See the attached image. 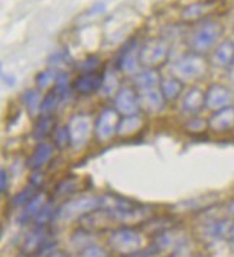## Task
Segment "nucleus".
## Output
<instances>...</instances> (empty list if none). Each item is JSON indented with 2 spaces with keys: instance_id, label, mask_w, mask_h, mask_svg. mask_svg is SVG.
I'll list each match as a JSON object with an SVG mask.
<instances>
[{
  "instance_id": "c756f323",
  "label": "nucleus",
  "mask_w": 234,
  "mask_h": 257,
  "mask_svg": "<svg viewBox=\"0 0 234 257\" xmlns=\"http://www.w3.org/2000/svg\"><path fill=\"white\" fill-rule=\"evenodd\" d=\"M36 189H38V188L34 187V185H29L28 188L22 189V191H21L19 194H16L12 198V201H11L12 207H22V205H26V204L38 194Z\"/></svg>"
},
{
  "instance_id": "f8f14e48",
  "label": "nucleus",
  "mask_w": 234,
  "mask_h": 257,
  "mask_svg": "<svg viewBox=\"0 0 234 257\" xmlns=\"http://www.w3.org/2000/svg\"><path fill=\"white\" fill-rule=\"evenodd\" d=\"M139 101H141V107H143L148 113H159L165 105V98L161 88H151V90H142L139 91Z\"/></svg>"
},
{
  "instance_id": "1a4fd4ad",
  "label": "nucleus",
  "mask_w": 234,
  "mask_h": 257,
  "mask_svg": "<svg viewBox=\"0 0 234 257\" xmlns=\"http://www.w3.org/2000/svg\"><path fill=\"white\" fill-rule=\"evenodd\" d=\"M114 105H116L117 113L123 116H133L138 114L141 108L139 95L135 93L129 87H123L116 93L114 97Z\"/></svg>"
},
{
  "instance_id": "4c0bfd02",
  "label": "nucleus",
  "mask_w": 234,
  "mask_h": 257,
  "mask_svg": "<svg viewBox=\"0 0 234 257\" xmlns=\"http://www.w3.org/2000/svg\"><path fill=\"white\" fill-rule=\"evenodd\" d=\"M228 214L234 217V199L230 202V204H228Z\"/></svg>"
},
{
  "instance_id": "7c9ffc66",
  "label": "nucleus",
  "mask_w": 234,
  "mask_h": 257,
  "mask_svg": "<svg viewBox=\"0 0 234 257\" xmlns=\"http://www.w3.org/2000/svg\"><path fill=\"white\" fill-rule=\"evenodd\" d=\"M77 184H78V181L75 179V178H67V179H62L61 182H59L58 185H57V195L59 197H67V195H70L72 194L75 189H77Z\"/></svg>"
},
{
  "instance_id": "cd10ccee",
  "label": "nucleus",
  "mask_w": 234,
  "mask_h": 257,
  "mask_svg": "<svg viewBox=\"0 0 234 257\" xmlns=\"http://www.w3.org/2000/svg\"><path fill=\"white\" fill-rule=\"evenodd\" d=\"M210 9L211 3H194V5H189L188 8L184 9L182 16H184V19L194 21V19H198L201 16H204Z\"/></svg>"
},
{
  "instance_id": "412c9836",
  "label": "nucleus",
  "mask_w": 234,
  "mask_h": 257,
  "mask_svg": "<svg viewBox=\"0 0 234 257\" xmlns=\"http://www.w3.org/2000/svg\"><path fill=\"white\" fill-rule=\"evenodd\" d=\"M159 75L153 68H146V70L139 71L135 75V85L138 87V90H151L159 87Z\"/></svg>"
},
{
  "instance_id": "72a5a7b5",
  "label": "nucleus",
  "mask_w": 234,
  "mask_h": 257,
  "mask_svg": "<svg viewBox=\"0 0 234 257\" xmlns=\"http://www.w3.org/2000/svg\"><path fill=\"white\" fill-rule=\"evenodd\" d=\"M78 257H108V253L100 245L90 244L82 248V251Z\"/></svg>"
},
{
  "instance_id": "2eb2a0df",
  "label": "nucleus",
  "mask_w": 234,
  "mask_h": 257,
  "mask_svg": "<svg viewBox=\"0 0 234 257\" xmlns=\"http://www.w3.org/2000/svg\"><path fill=\"white\" fill-rule=\"evenodd\" d=\"M101 84H103V75L95 72H85L74 81V90L80 94H91L100 90Z\"/></svg>"
},
{
  "instance_id": "39448f33",
  "label": "nucleus",
  "mask_w": 234,
  "mask_h": 257,
  "mask_svg": "<svg viewBox=\"0 0 234 257\" xmlns=\"http://www.w3.org/2000/svg\"><path fill=\"white\" fill-rule=\"evenodd\" d=\"M172 72L181 81H195L207 72V62L199 54H187L172 64Z\"/></svg>"
},
{
  "instance_id": "4be33fe9",
  "label": "nucleus",
  "mask_w": 234,
  "mask_h": 257,
  "mask_svg": "<svg viewBox=\"0 0 234 257\" xmlns=\"http://www.w3.org/2000/svg\"><path fill=\"white\" fill-rule=\"evenodd\" d=\"M161 93L164 95L165 101H174L182 93V81L176 77H168L159 84Z\"/></svg>"
},
{
  "instance_id": "aec40b11",
  "label": "nucleus",
  "mask_w": 234,
  "mask_h": 257,
  "mask_svg": "<svg viewBox=\"0 0 234 257\" xmlns=\"http://www.w3.org/2000/svg\"><path fill=\"white\" fill-rule=\"evenodd\" d=\"M139 62H141V57L135 55L133 45H128L125 48L120 59H119V68L123 70V72H126V74H138L139 72Z\"/></svg>"
},
{
  "instance_id": "ea45409f",
  "label": "nucleus",
  "mask_w": 234,
  "mask_h": 257,
  "mask_svg": "<svg viewBox=\"0 0 234 257\" xmlns=\"http://www.w3.org/2000/svg\"><path fill=\"white\" fill-rule=\"evenodd\" d=\"M231 77L234 78V67H233V71H231Z\"/></svg>"
},
{
  "instance_id": "5701e85b",
  "label": "nucleus",
  "mask_w": 234,
  "mask_h": 257,
  "mask_svg": "<svg viewBox=\"0 0 234 257\" xmlns=\"http://www.w3.org/2000/svg\"><path fill=\"white\" fill-rule=\"evenodd\" d=\"M143 126V118L139 114L133 116H125L119 121L117 135L119 136H132L136 132H139Z\"/></svg>"
},
{
  "instance_id": "9d476101",
  "label": "nucleus",
  "mask_w": 234,
  "mask_h": 257,
  "mask_svg": "<svg viewBox=\"0 0 234 257\" xmlns=\"http://www.w3.org/2000/svg\"><path fill=\"white\" fill-rule=\"evenodd\" d=\"M119 116H117V110L114 108H105L101 111V114L98 116L95 121V135L100 141H108L114 133H117L119 127Z\"/></svg>"
},
{
  "instance_id": "4468645a",
  "label": "nucleus",
  "mask_w": 234,
  "mask_h": 257,
  "mask_svg": "<svg viewBox=\"0 0 234 257\" xmlns=\"http://www.w3.org/2000/svg\"><path fill=\"white\" fill-rule=\"evenodd\" d=\"M212 62L220 68H231L234 67V42L222 41L212 52Z\"/></svg>"
},
{
  "instance_id": "c85d7f7f",
  "label": "nucleus",
  "mask_w": 234,
  "mask_h": 257,
  "mask_svg": "<svg viewBox=\"0 0 234 257\" xmlns=\"http://www.w3.org/2000/svg\"><path fill=\"white\" fill-rule=\"evenodd\" d=\"M57 217V210H55V204L54 201H48L45 204V207L41 210V212L36 215L35 224L36 227H45L48 222L51 221L52 218Z\"/></svg>"
},
{
  "instance_id": "a211bd4d",
  "label": "nucleus",
  "mask_w": 234,
  "mask_h": 257,
  "mask_svg": "<svg viewBox=\"0 0 234 257\" xmlns=\"http://www.w3.org/2000/svg\"><path fill=\"white\" fill-rule=\"evenodd\" d=\"M48 241L47 233H45V227H36L32 233L29 234L25 240L24 247H22V253L24 254H34L41 250V247Z\"/></svg>"
},
{
  "instance_id": "bb28decb",
  "label": "nucleus",
  "mask_w": 234,
  "mask_h": 257,
  "mask_svg": "<svg viewBox=\"0 0 234 257\" xmlns=\"http://www.w3.org/2000/svg\"><path fill=\"white\" fill-rule=\"evenodd\" d=\"M59 71L57 70H47V71H42V72H39L38 75H36V85H38V88L39 90H51V88H54V85H55V82L58 80L59 77Z\"/></svg>"
},
{
  "instance_id": "20e7f679",
  "label": "nucleus",
  "mask_w": 234,
  "mask_h": 257,
  "mask_svg": "<svg viewBox=\"0 0 234 257\" xmlns=\"http://www.w3.org/2000/svg\"><path fill=\"white\" fill-rule=\"evenodd\" d=\"M222 34L221 25L214 21H205L204 24L198 25L194 32L189 36V47L197 54H202L210 51L217 44Z\"/></svg>"
},
{
  "instance_id": "f257e3e1",
  "label": "nucleus",
  "mask_w": 234,
  "mask_h": 257,
  "mask_svg": "<svg viewBox=\"0 0 234 257\" xmlns=\"http://www.w3.org/2000/svg\"><path fill=\"white\" fill-rule=\"evenodd\" d=\"M101 210L107 214L108 218L119 222L141 221L148 214L146 207L135 201H130L123 197H116L111 194L101 197Z\"/></svg>"
},
{
  "instance_id": "ddd939ff",
  "label": "nucleus",
  "mask_w": 234,
  "mask_h": 257,
  "mask_svg": "<svg viewBox=\"0 0 234 257\" xmlns=\"http://www.w3.org/2000/svg\"><path fill=\"white\" fill-rule=\"evenodd\" d=\"M52 156H54V146L47 142H39L34 149V153L28 159V166L32 171H39L51 161Z\"/></svg>"
},
{
  "instance_id": "e433bc0d",
  "label": "nucleus",
  "mask_w": 234,
  "mask_h": 257,
  "mask_svg": "<svg viewBox=\"0 0 234 257\" xmlns=\"http://www.w3.org/2000/svg\"><path fill=\"white\" fill-rule=\"evenodd\" d=\"M42 179H44V174H39L38 171H35V174L31 176V185L39 188V185L42 184Z\"/></svg>"
},
{
  "instance_id": "423d86ee",
  "label": "nucleus",
  "mask_w": 234,
  "mask_h": 257,
  "mask_svg": "<svg viewBox=\"0 0 234 257\" xmlns=\"http://www.w3.org/2000/svg\"><path fill=\"white\" fill-rule=\"evenodd\" d=\"M91 118L87 114H77L70 120L68 130H70L71 145L74 148H82L91 135Z\"/></svg>"
},
{
  "instance_id": "c9c22d12",
  "label": "nucleus",
  "mask_w": 234,
  "mask_h": 257,
  "mask_svg": "<svg viewBox=\"0 0 234 257\" xmlns=\"http://www.w3.org/2000/svg\"><path fill=\"white\" fill-rule=\"evenodd\" d=\"M0 179H2L0 189H2V192H5L8 189V185H9V176H8V171L6 169H2L0 171Z\"/></svg>"
},
{
  "instance_id": "7ed1b4c3",
  "label": "nucleus",
  "mask_w": 234,
  "mask_h": 257,
  "mask_svg": "<svg viewBox=\"0 0 234 257\" xmlns=\"http://www.w3.org/2000/svg\"><path fill=\"white\" fill-rule=\"evenodd\" d=\"M108 244L113 251L122 256H133L143 248V237L139 231L123 227L111 231L108 237Z\"/></svg>"
},
{
  "instance_id": "6ab92c4d",
  "label": "nucleus",
  "mask_w": 234,
  "mask_h": 257,
  "mask_svg": "<svg viewBox=\"0 0 234 257\" xmlns=\"http://www.w3.org/2000/svg\"><path fill=\"white\" fill-rule=\"evenodd\" d=\"M233 224L227 221V220H214V221L208 222L204 228V237L208 238L211 241H217L224 238L227 234L230 235Z\"/></svg>"
},
{
  "instance_id": "473e14b6",
  "label": "nucleus",
  "mask_w": 234,
  "mask_h": 257,
  "mask_svg": "<svg viewBox=\"0 0 234 257\" xmlns=\"http://www.w3.org/2000/svg\"><path fill=\"white\" fill-rule=\"evenodd\" d=\"M55 145H57L58 148H65V146L71 145V136L68 126L59 127L58 130L55 132Z\"/></svg>"
},
{
  "instance_id": "2f4dec72",
  "label": "nucleus",
  "mask_w": 234,
  "mask_h": 257,
  "mask_svg": "<svg viewBox=\"0 0 234 257\" xmlns=\"http://www.w3.org/2000/svg\"><path fill=\"white\" fill-rule=\"evenodd\" d=\"M117 87V78L113 74H105L103 75V84H101V88L100 91L103 93V95L108 97V95H113L116 93Z\"/></svg>"
},
{
  "instance_id": "f03ea898",
  "label": "nucleus",
  "mask_w": 234,
  "mask_h": 257,
  "mask_svg": "<svg viewBox=\"0 0 234 257\" xmlns=\"http://www.w3.org/2000/svg\"><path fill=\"white\" fill-rule=\"evenodd\" d=\"M101 208V197L81 195L77 198L65 201L59 208H57V217L62 221H72L75 218H81L95 210Z\"/></svg>"
},
{
  "instance_id": "a878e982",
  "label": "nucleus",
  "mask_w": 234,
  "mask_h": 257,
  "mask_svg": "<svg viewBox=\"0 0 234 257\" xmlns=\"http://www.w3.org/2000/svg\"><path fill=\"white\" fill-rule=\"evenodd\" d=\"M59 101H61V95L54 88H51L49 93L44 95V100L41 104V116H52Z\"/></svg>"
},
{
  "instance_id": "0eeeda50",
  "label": "nucleus",
  "mask_w": 234,
  "mask_h": 257,
  "mask_svg": "<svg viewBox=\"0 0 234 257\" xmlns=\"http://www.w3.org/2000/svg\"><path fill=\"white\" fill-rule=\"evenodd\" d=\"M234 95L230 88L224 87L221 84H214L205 93V107L212 111L225 108L228 105H233Z\"/></svg>"
},
{
  "instance_id": "9b49d317",
  "label": "nucleus",
  "mask_w": 234,
  "mask_h": 257,
  "mask_svg": "<svg viewBox=\"0 0 234 257\" xmlns=\"http://www.w3.org/2000/svg\"><path fill=\"white\" fill-rule=\"evenodd\" d=\"M208 127L215 133H225L234 128V105L214 111L208 118Z\"/></svg>"
},
{
  "instance_id": "b1692460",
  "label": "nucleus",
  "mask_w": 234,
  "mask_h": 257,
  "mask_svg": "<svg viewBox=\"0 0 234 257\" xmlns=\"http://www.w3.org/2000/svg\"><path fill=\"white\" fill-rule=\"evenodd\" d=\"M22 103L29 111L31 116H38L41 114V104H42V94L39 90H28L22 94Z\"/></svg>"
},
{
  "instance_id": "dca6fc26",
  "label": "nucleus",
  "mask_w": 234,
  "mask_h": 257,
  "mask_svg": "<svg viewBox=\"0 0 234 257\" xmlns=\"http://www.w3.org/2000/svg\"><path fill=\"white\" fill-rule=\"evenodd\" d=\"M47 202V195L44 192H38L35 197L25 205V208L21 212V215H19V221L22 222V224H26L31 220H35L36 215L45 207Z\"/></svg>"
},
{
  "instance_id": "58836bf2",
  "label": "nucleus",
  "mask_w": 234,
  "mask_h": 257,
  "mask_svg": "<svg viewBox=\"0 0 234 257\" xmlns=\"http://www.w3.org/2000/svg\"><path fill=\"white\" fill-rule=\"evenodd\" d=\"M230 237H231V240L234 241V224L233 227H231V231H230Z\"/></svg>"
},
{
  "instance_id": "393cba45",
  "label": "nucleus",
  "mask_w": 234,
  "mask_h": 257,
  "mask_svg": "<svg viewBox=\"0 0 234 257\" xmlns=\"http://www.w3.org/2000/svg\"><path fill=\"white\" fill-rule=\"evenodd\" d=\"M52 127H54L52 116H41L36 120L35 126H34L32 138H34L38 143H39V142H44V139L52 132Z\"/></svg>"
},
{
  "instance_id": "f704fd0d",
  "label": "nucleus",
  "mask_w": 234,
  "mask_h": 257,
  "mask_svg": "<svg viewBox=\"0 0 234 257\" xmlns=\"http://www.w3.org/2000/svg\"><path fill=\"white\" fill-rule=\"evenodd\" d=\"M97 67H98V61L97 59L87 58L81 62L80 70H81L82 74H85V72H94V71L97 70Z\"/></svg>"
},
{
  "instance_id": "f3484780",
  "label": "nucleus",
  "mask_w": 234,
  "mask_h": 257,
  "mask_svg": "<svg viewBox=\"0 0 234 257\" xmlns=\"http://www.w3.org/2000/svg\"><path fill=\"white\" fill-rule=\"evenodd\" d=\"M205 105V93L198 88L189 90L182 98V110L188 114H197Z\"/></svg>"
},
{
  "instance_id": "6e6552de",
  "label": "nucleus",
  "mask_w": 234,
  "mask_h": 257,
  "mask_svg": "<svg viewBox=\"0 0 234 257\" xmlns=\"http://www.w3.org/2000/svg\"><path fill=\"white\" fill-rule=\"evenodd\" d=\"M139 57H141V62L148 65L149 68H153V67L161 65L162 62H165V59L168 57V47L162 41L152 39V41L146 42L145 47L142 48Z\"/></svg>"
}]
</instances>
